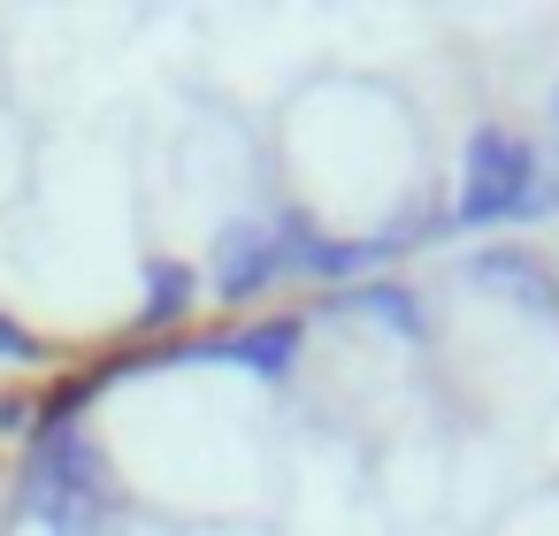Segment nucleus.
<instances>
[{"instance_id":"1","label":"nucleus","mask_w":559,"mask_h":536,"mask_svg":"<svg viewBox=\"0 0 559 536\" xmlns=\"http://www.w3.org/2000/svg\"><path fill=\"white\" fill-rule=\"evenodd\" d=\"M559 207V177L544 169V146L513 123H475L460 139V192L444 207L452 230H506Z\"/></svg>"},{"instance_id":"2","label":"nucleus","mask_w":559,"mask_h":536,"mask_svg":"<svg viewBox=\"0 0 559 536\" xmlns=\"http://www.w3.org/2000/svg\"><path fill=\"white\" fill-rule=\"evenodd\" d=\"M467 276L490 284V291H506V299H528V314L559 322V276H551L528 246H475V253H467Z\"/></svg>"},{"instance_id":"3","label":"nucleus","mask_w":559,"mask_h":536,"mask_svg":"<svg viewBox=\"0 0 559 536\" xmlns=\"http://www.w3.org/2000/svg\"><path fill=\"white\" fill-rule=\"evenodd\" d=\"M399 253H406V230H383V238H299L292 269L322 276V284H353L368 269H391Z\"/></svg>"},{"instance_id":"4","label":"nucleus","mask_w":559,"mask_h":536,"mask_svg":"<svg viewBox=\"0 0 559 536\" xmlns=\"http://www.w3.org/2000/svg\"><path fill=\"white\" fill-rule=\"evenodd\" d=\"M330 307H345V314H376L383 330H399V337H414V345H429V337H437V330H429L421 291H406V284H360V291H337Z\"/></svg>"},{"instance_id":"5","label":"nucleus","mask_w":559,"mask_h":536,"mask_svg":"<svg viewBox=\"0 0 559 536\" xmlns=\"http://www.w3.org/2000/svg\"><path fill=\"white\" fill-rule=\"evenodd\" d=\"M284 269H292V253H284L269 230H238V238L223 246V291H238V299H246V291H269Z\"/></svg>"},{"instance_id":"6","label":"nucleus","mask_w":559,"mask_h":536,"mask_svg":"<svg viewBox=\"0 0 559 536\" xmlns=\"http://www.w3.org/2000/svg\"><path fill=\"white\" fill-rule=\"evenodd\" d=\"M551 139H559V93H551Z\"/></svg>"}]
</instances>
